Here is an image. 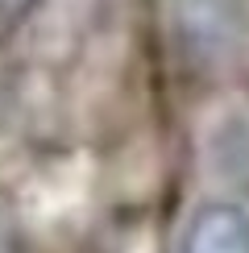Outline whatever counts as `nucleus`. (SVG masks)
Masks as SVG:
<instances>
[{
	"mask_svg": "<svg viewBox=\"0 0 249 253\" xmlns=\"http://www.w3.org/2000/svg\"><path fill=\"white\" fill-rule=\"evenodd\" d=\"M179 253H249V212L237 204H204L187 220Z\"/></svg>",
	"mask_w": 249,
	"mask_h": 253,
	"instance_id": "nucleus-1",
	"label": "nucleus"
},
{
	"mask_svg": "<svg viewBox=\"0 0 249 253\" xmlns=\"http://www.w3.org/2000/svg\"><path fill=\"white\" fill-rule=\"evenodd\" d=\"M38 0H0V29H13L17 21H25L34 13Z\"/></svg>",
	"mask_w": 249,
	"mask_h": 253,
	"instance_id": "nucleus-2",
	"label": "nucleus"
},
{
	"mask_svg": "<svg viewBox=\"0 0 249 253\" xmlns=\"http://www.w3.org/2000/svg\"><path fill=\"white\" fill-rule=\"evenodd\" d=\"M0 253H17V237L8 224H0Z\"/></svg>",
	"mask_w": 249,
	"mask_h": 253,
	"instance_id": "nucleus-3",
	"label": "nucleus"
}]
</instances>
